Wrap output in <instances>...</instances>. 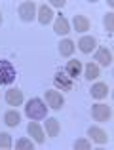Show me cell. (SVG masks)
<instances>
[{
	"label": "cell",
	"mask_w": 114,
	"mask_h": 150,
	"mask_svg": "<svg viewBox=\"0 0 114 150\" xmlns=\"http://www.w3.org/2000/svg\"><path fill=\"white\" fill-rule=\"evenodd\" d=\"M105 27H107V30L112 34V29H114V13H107V17H105Z\"/></svg>",
	"instance_id": "cell-24"
},
{
	"label": "cell",
	"mask_w": 114,
	"mask_h": 150,
	"mask_svg": "<svg viewBox=\"0 0 114 150\" xmlns=\"http://www.w3.org/2000/svg\"><path fill=\"white\" fill-rule=\"evenodd\" d=\"M91 116L95 118L97 122H108L110 116H112V110H110V106L97 103V105H93V108H91Z\"/></svg>",
	"instance_id": "cell-3"
},
{
	"label": "cell",
	"mask_w": 114,
	"mask_h": 150,
	"mask_svg": "<svg viewBox=\"0 0 114 150\" xmlns=\"http://www.w3.org/2000/svg\"><path fill=\"white\" fill-rule=\"evenodd\" d=\"M107 95H108V86L107 84L99 82V84L91 86V97L93 99H105Z\"/></svg>",
	"instance_id": "cell-15"
},
{
	"label": "cell",
	"mask_w": 114,
	"mask_h": 150,
	"mask_svg": "<svg viewBox=\"0 0 114 150\" xmlns=\"http://www.w3.org/2000/svg\"><path fill=\"white\" fill-rule=\"evenodd\" d=\"M19 122H21V114H19L17 110H8V112L4 114V124H6L8 127H17Z\"/></svg>",
	"instance_id": "cell-13"
},
{
	"label": "cell",
	"mask_w": 114,
	"mask_h": 150,
	"mask_svg": "<svg viewBox=\"0 0 114 150\" xmlns=\"http://www.w3.org/2000/svg\"><path fill=\"white\" fill-rule=\"evenodd\" d=\"M53 84H55V88H59L61 91H70L72 89V78H69L65 72H57L55 78H53Z\"/></svg>",
	"instance_id": "cell-4"
},
{
	"label": "cell",
	"mask_w": 114,
	"mask_h": 150,
	"mask_svg": "<svg viewBox=\"0 0 114 150\" xmlns=\"http://www.w3.org/2000/svg\"><path fill=\"white\" fill-rule=\"evenodd\" d=\"M72 51H74V42L72 40H63L61 44H59V53L63 55V57H70L72 55Z\"/></svg>",
	"instance_id": "cell-18"
},
{
	"label": "cell",
	"mask_w": 114,
	"mask_h": 150,
	"mask_svg": "<svg viewBox=\"0 0 114 150\" xmlns=\"http://www.w3.org/2000/svg\"><path fill=\"white\" fill-rule=\"evenodd\" d=\"M97 76H99V67L95 63H88L86 65V78L88 80H95Z\"/></svg>",
	"instance_id": "cell-20"
},
{
	"label": "cell",
	"mask_w": 114,
	"mask_h": 150,
	"mask_svg": "<svg viewBox=\"0 0 114 150\" xmlns=\"http://www.w3.org/2000/svg\"><path fill=\"white\" fill-rule=\"evenodd\" d=\"M15 148L17 150H33L34 144H33V141H29V139H19L17 143H15Z\"/></svg>",
	"instance_id": "cell-21"
},
{
	"label": "cell",
	"mask_w": 114,
	"mask_h": 150,
	"mask_svg": "<svg viewBox=\"0 0 114 150\" xmlns=\"http://www.w3.org/2000/svg\"><path fill=\"white\" fill-rule=\"evenodd\" d=\"M95 61H99V65H103V67H110L112 65V53L107 48H99L95 53Z\"/></svg>",
	"instance_id": "cell-10"
},
{
	"label": "cell",
	"mask_w": 114,
	"mask_h": 150,
	"mask_svg": "<svg viewBox=\"0 0 114 150\" xmlns=\"http://www.w3.org/2000/svg\"><path fill=\"white\" fill-rule=\"evenodd\" d=\"M25 114L30 118V120H44L46 114H48V106H46V103L42 99L34 97V99H30L29 103H27Z\"/></svg>",
	"instance_id": "cell-1"
},
{
	"label": "cell",
	"mask_w": 114,
	"mask_h": 150,
	"mask_svg": "<svg viewBox=\"0 0 114 150\" xmlns=\"http://www.w3.org/2000/svg\"><path fill=\"white\" fill-rule=\"evenodd\" d=\"M0 148H11V137L8 133H0Z\"/></svg>",
	"instance_id": "cell-22"
},
{
	"label": "cell",
	"mask_w": 114,
	"mask_h": 150,
	"mask_svg": "<svg viewBox=\"0 0 114 150\" xmlns=\"http://www.w3.org/2000/svg\"><path fill=\"white\" fill-rule=\"evenodd\" d=\"M95 46H97V42H95L93 36H82L80 40H78V48H80L82 53H91V51L95 50Z\"/></svg>",
	"instance_id": "cell-8"
},
{
	"label": "cell",
	"mask_w": 114,
	"mask_h": 150,
	"mask_svg": "<svg viewBox=\"0 0 114 150\" xmlns=\"http://www.w3.org/2000/svg\"><path fill=\"white\" fill-rule=\"evenodd\" d=\"M15 76H17L15 67L6 59H0V86H10L15 80Z\"/></svg>",
	"instance_id": "cell-2"
},
{
	"label": "cell",
	"mask_w": 114,
	"mask_h": 150,
	"mask_svg": "<svg viewBox=\"0 0 114 150\" xmlns=\"http://www.w3.org/2000/svg\"><path fill=\"white\" fill-rule=\"evenodd\" d=\"M34 15H36V6H34L33 2H23L21 6H19V17H21L23 21H33Z\"/></svg>",
	"instance_id": "cell-5"
},
{
	"label": "cell",
	"mask_w": 114,
	"mask_h": 150,
	"mask_svg": "<svg viewBox=\"0 0 114 150\" xmlns=\"http://www.w3.org/2000/svg\"><path fill=\"white\" fill-rule=\"evenodd\" d=\"M74 29L78 33H86L89 30V19L86 15H74Z\"/></svg>",
	"instance_id": "cell-17"
},
{
	"label": "cell",
	"mask_w": 114,
	"mask_h": 150,
	"mask_svg": "<svg viewBox=\"0 0 114 150\" xmlns=\"http://www.w3.org/2000/svg\"><path fill=\"white\" fill-rule=\"evenodd\" d=\"M46 131H48L50 137H57L59 135V122L55 118H48V120H46Z\"/></svg>",
	"instance_id": "cell-19"
},
{
	"label": "cell",
	"mask_w": 114,
	"mask_h": 150,
	"mask_svg": "<svg viewBox=\"0 0 114 150\" xmlns=\"http://www.w3.org/2000/svg\"><path fill=\"white\" fill-rule=\"evenodd\" d=\"M88 135L91 137V141H95L97 144H105V143L108 141L107 133H105L101 127H89V129H88Z\"/></svg>",
	"instance_id": "cell-11"
},
{
	"label": "cell",
	"mask_w": 114,
	"mask_h": 150,
	"mask_svg": "<svg viewBox=\"0 0 114 150\" xmlns=\"http://www.w3.org/2000/svg\"><path fill=\"white\" fill-rule=\"evenodd\" d=\"M0 25H2V13H0Z\"/></svg>",
	"instance_id": "cell-26"
},
{
	"label": "cell",
	"mask_w": 114,
	"mask_h": 150,
	"mask_svg": "<svg viewBox=\"0 0 114 150\" xmlns=\"http://www.w3.org/2000/svg\"><path fill=\"white\" fill-rule=\"evenodd\" d=\"M52 19H53V11H52V8H50V6H46V4H44V6L38 8V21H40L42 25H48Z\"/></svg>",
	"instance_id": "cell-14"
},
{
	"label": "cell",
	"mask_w": 114,
	"mask_h": 150,
	"mask_svg": "<svg viewBox=\"0 0 114 150\" xmlns=\"http://www.w3.org/2000/svg\"><path fill=\"white\" fill-rule=\"evenodd\" d=\"M6 103L10 106H19L23 103V91H21V89H17V88L8 89V91H6Z\"/></svg>",
	"instance_id": "cell-7"
},
{
	"label": "cell",
	"mask_w": 114,
	"mask_h": 150,
	"mask_svg": "<svg viewBox=\"0 0 114 150\" xmlns=\"http://www.w3.org/2000/svg\"><path fill=\"white\" fill-rule=\"evenodd\" d=\"M27 131H29V135L33 137V139L36 141L38 144L44 143V131H42V127L36 124V122H30V124H29V129H27Z\"/></svg>",
	"instance_id": "cell-12"
},
{
	"label": "cell",
	"mask_w": 114,
	"mask_h": 150,
	"mask_svg": "<svg viewBox=\"0 0 114 150\" xmlns=\"http://www.w3.org/2000/svg\"><path fill=\"white\" fill-rule=\"evenodd\" d=\"M53 30H55L57 34H69L70 33V27H69V21H67L63 15H57L55 19V27H53Z\"/></svg>",
	"instance_id": "cell-16"
},
{
	"label": "cell",
	"mask_w": 114,
	"mask_h": 150,
	"mask_svg": "<svg viewBox=\"0 0 114 150\" xmlns=\"http://www.w3.org/2000/svg\"><path fill=\"white\" fill-rule=\"evenodd\" d=\"M53 6H57V8H63V6H65V0H53Z\"/></svg>",
	"instance_id": "cell-25"
},
{
	"label": "cell",
	"mask_w": 114,
	"mask_h": 150,
	"mask_svg": "<svg viewBox=\"0 0 114 150\" xmlns=\"http://www.w3.org/2000/svg\"><path fill=\"white\" fill-rule=\"evenodd\" d=\"M74 148H76V150H89L91 144H89L88 139H78L76 143H74Z\"/></svg>",
	"instance_id": "cell-23"
},
{
	"label": "cell",
	"mask_w": 114,
	"mask_h": 150,
	"mask_svg": "<svg viewBox=\"0 0 114 150\" xmlns=\"http://www.w3.org/2000/svg\"><path fill=\"white\" fill-rule=\"evenodd\" d=\"M65 74L69 78H78L82 74V63L80 61H76V59H74V61H69L67 63V69H65Z\"/></svg>",
	"instance_id": "cell-9"
},
{
	"label": "cell",
	"mask_w": 114,
	"mask_h": 150,
	"mask_svg": "<svg viewBox=\"0 0 114 150\" xmlns=\"http://www.w3.org/2000/svg\"><path fill=\"white\" fill-rule=\"evenodd\" d=\"M46 101H48V106L53 110H59L63 106V103H65V99H63V95L59 91H46Z\"/></svg>",
	"instance_id": "cell-6"
}]
</instances>
